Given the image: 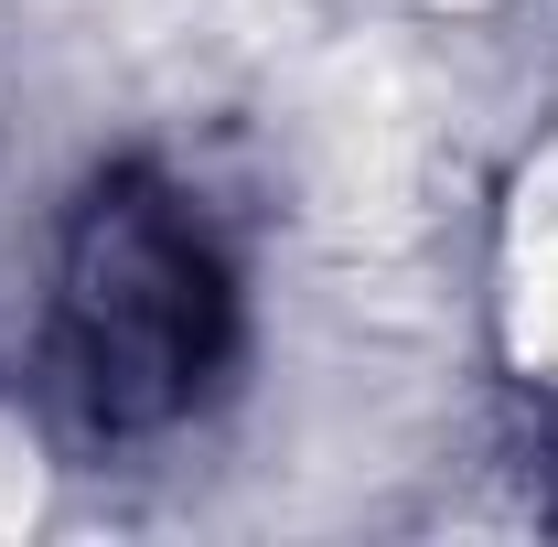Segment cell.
<instances>
[{"instance_id": "obj_1", "label": "cell", "mask_w": 558, "mask_h": 547, "mask_svg": "<svg viewBox=\"0 0 558 547\" xmlns=\"http://www.w3.org/2000/svg\"><path fill=\"white\" fill-rule=\"evenodd\" d=\"M515 333H526V354H537V365H558V236L537 247V279H526V323H515Z\"/></svg>"}]
</instances>
